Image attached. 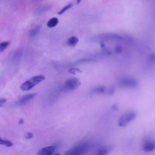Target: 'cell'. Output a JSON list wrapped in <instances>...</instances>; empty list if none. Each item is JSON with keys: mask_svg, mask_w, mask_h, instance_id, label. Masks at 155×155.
<instances>
[{"mask_svg": "<svg viewBox=\"0 0 155 155\" xmlns=\"http://www.w3.org/2000/svg\"><path fill=\"white\" fill-rule=\"evenodd\" d=\"M9 42L4 41L0 43V52L3 51L9 45Z\"/></svg>", "mask_w": 155, "mask_h": 155, "instance_id": "obj_16", "label": "cell"}, {"mask_svg": "<svg viewBox=\"0 0 155 155\" xmlns=\"http://www.w3.org/2000/svg\"><path fill=\"white\" fill-rule=\"evenodd\" d=\"M138 84L137 81L135 79L127 78L122 79L118 83V86L121 87L134 88Z\"/></svg>", "mask_w": 155, "mask_h": 155, "instance_id": "obj_6", "label": "cell"}, {"mask_svg": "<svg viewBox=\"0 0 155 155\" xmlns=\"http://www.w3.org/2000/svg\"><path fill=\"white\" fill-rule=\"evenodd\" d=\"M69 73L74 74H75L76 72H81L82 71L79 69L75 68H72L69 69L68 71Z\"/></svg>", "mask_w": 155, "mask_h": 155, "instance_id": "obj_19", "label": "cell"}, {"mask_svg": "<svg viewBox=\"0 0 155 155\" xmlns=\"http://www.w3.org/2000/svg\"><path fill=\"white\" fill-rule=\"evenodd\" d=\"M24 123V120L22 118H21L18 122V123L20 124H23Z\"/></svg>", "mask_w": 155, "mask_h": 155, "instance_id": "obj_27", "label": "cell"}, {"mask_svg": "<svg viewBox=\"0 0 155 155\" xmlns=\"http://www.w3.org/2000/svg\"><path fill=\"white\" fill-rule=\"evenodd\" d=\"M56 149L55 146H51L44 147L40 150L37 153L38 155H51Z\"/></svg>", "mask_w": 155, "mask_h": 155, "instance_id": "obj_9", "label": "cell"}, {"mask_svg": "<svg viewBox=\"0 0 155 155\" xmlns=\"http://www.w3.org/2000/svg\"><path fill=\"white\" fill-rule=\"evenodd\" d=\"M40 28V26L38 25L31 30L28 33L29 37L32 38L38 34Z\"/></svg>", "mask_w": 155, "mask_h": 155, "instance_id": "obj_11", "label": "cell"}, {"mask_svg": "<svg viewBox=\"0 0 155 155\" xmlns=\"http://www.w3.org/2000/svg\"><path fill=\"white\" fill-rule=\"evenodd\" d=\"M45 79V76L42 75L35 76L23 83L20 88L24 91L29 90Z\"/></svg>", "mask_w": 155, "mask_h": 155, "instance_id": "obj_1", "label": "cell"}, {"mask_svg": "<svg viewBox=\"0 0 155 155\" xmlns=\"http://www.w3.org/2000/svg\"><path fill=\"white\" fill-rule=\"evenodd\" d=\"M37 95V93H35L24 95L14 103L13 106L15 107L23 105L34 98Z\"/></svg>", "mask_w": 155, "mask_h": 155, "instance_id": "obj_7", "label": "cell"}, {"mask_svg": "<svg viewBox=\"0 0 155 155\" xmlns=\"http://www.w3.org/2000/svg\"><path fill=\"white\" fill-rule=\"evenodd\" d=\"M136 114L133 111H130L121 115L120 117L118 122L119 126L123 127L126 126L129 123L133 120L136 117Z\"/></svg>", "mask_w": 155, "mask_h": 155, "instance_id": "obj_4", "label": "cell"}, {"mask_svg": "<svg viewBox=\"0 0 155 155\" xmlns=\"http://www.w3.org/2000/svg\"><path fill=\"white\" fill-rule=\"evenodd\" d=\"M112 109L114 110H116L118 109V106L117 104H114L112 106Z\"/></svg>", "mask_w": 155, "mask_h": 155, "instance_id": "obj_26", "label": "cell"}, {"mask_svg": "<svg viewBox=\"0 0 155 155\" xmlns=\"http://www.w3.org/2000/svg\"><path fill=\"white\" fill-rule=\"evenodd\" d=\"M58 22V19L55 17L50 19L48 22L47 25L48 27L51 28L57 25Z\"/></svg>", "mask_w": 155, "mask_h": 155, "instance_id": "obj_14", "label": "cell"}, {"mask_svg": "<svg viewBox=\"0 0 155 155\" xmlns=\"http://www.w3.org/2000/svg\"><path fill=\"white\" fill-rule=\"evenodd\" d=\"M105 91V87L103 86H99L93 88L91 92L94 94L103 93Z\"/></svg>", "mask_w": 155, "mask_h": 155, "instance_id": "obj_13", "label": "cell"}, {"mask_svg": "<svg viewBox=\"0 0 155 155\" xmlns=\"http://www.w3.org/2000/svg\"><path fill=\"white\" fill-rule=\"evenodd\" d=\"M112 148L110 146H105L100 148L98 151V154L105 155L107 154Z\"/></svg>", "mask_w": 155, "mask_h": 155, "instance_id": "obj_10", "label": "cell"}, {"mask_svg": "<svg viewBox=\"0 0 155 155\" xmlns=\"http://www.w3.org/2000/svg\"><path fill=\"white\" fill-rule=\"evenodd\" d=\"M73 5V4L71 3L67 5L64 7L59 12L58 14L59 15H61L71 7Z\"/></svg>", "mask_w": 155, "mask_h": 155, "instance_id": "obj_18", "label": "cell"}, {"mask_svg": "<svg viewBox=\"0 0 155 155\" xmlns=\"http://www.w3.org/2000/svg\"><path fill=\"white\" fill-rule=\"evenodd\" d=\"M21 51H15L13 54L12 57V60L14 61H17L21 57Z\"/></svg>", "mask_w": 155, "mask_h": 155, "instance_id": "obj_17", "label": "cell"}, {"mask_svg": "<svg viewBox=\"0 0 155 155\" xmlns=\"http://www.w3.org/2000/svg\"><path fill=\"white\" fill-rule=\"evenodd\" d=\"M0 145H4L9 147L12 146L13 145V143L9 140H5L0 137Z\"/></svg>", "mask_w": 155, "mask_h": 155, "instance_id": "obj_15", "label": "cell"}, {"mask_svg": "<svg viewBox=\"0 0 155 155\" xmlns=\"http://www.w3.org/2000/svg\"><path fill=\"white\" fill-rule=\"evenodd\" d=\"M90 143L87 141L72 147L64 153L65 155H79L85 153L89 149Z\"/></svg>", "mask_w": 155, "mask_h": 155, "instance_id": "obj_2", "label": "cell"}, {"mask_svg": "<svg viewBox=\"0 0 155 155\" xmlns=\"http://www.w3.org/2000/svg\"><path fill=\"white\" fill-rule=\"evenodd\" d=\"M149 60L150 62L154 63L155 60V56L154 54H151L149 57Z\"/></svg>", "mask_w": 155, "mask_h": 155, "instance_id": "obj_22", "label": "cell"}, {"mask_svg": "<svg viewBox=\"0 0 155 155\" xmlns=\"http://www.w3.org/2000/svg\"><path fill=\"white\" fill-rule=\"evenodd\" d=\"M6 99L4 98H0V107L2 106L6 102Z\"/></svg>", "mask_w": 155, "mask_h": 155, "instance_id": "obj_25", "label": "cell"}, {"mask_svg": "<svg viewBox=\"0 0 155 155\" xmlns=\"http://www.w3.org/2000/svg\"><path fill=\"white\" fill-rule=\"evenodd\" d=\"M33 134L29 132L27 133L25 135V138L27 139H31L33 137Z\"/></svg>", "mask_w": 155, "mask_h": 155, "instance_id": "obj_24", "label": "cell"}, {"mask_svg": "<svg viewBox=\"0 0 155 155\" xmlns=\"http://www.w3.org/2000/svg\"><path fill=\"white\" fill-rule=\"evenodd\" d=\"M154 142L151 139L147 138L144 141L142 146L143 150L146 152H150L155 149Z\"/></svg>", "mask_w": 155, "mask_h": 155, "instance_id": "obj_8", "label": "cell"}, {"mask_svg": "<svg viewBox=\"0 0 155 155\" xmlns=\"http://www.w3.org/2000/svg\"><path fill=\"white\" fill-rule=\"evenodd\" d=\"M78 41V38L74 36L71 37L68 39L67 44L68 45L71 47L75 46Z\"/></svg>", "mask_w": 155, "mask_h": 155, "instance_id": "obj_12", "label": "cell"}, {"mask_svg": "<svg viewBox=\"0 0 155 155\" xmlns=\"http://www.w3.org/2000/svg\"><path fill=\"white\" fill-rule=\"evenodd\" d=\"M122 48L120 46H116L115 48L114 51L116 53H120L122 51Z\"/></svg>", "mask_w": 155, "mask_h": 155, "instance_id": "obj_21", "label": "cell"}, {"mask_svg": "<svg viewBox=\"0 0 155 155\" xmlns=\"http://www.w3.org/2000/svg\"><path fill=\"white\" fill-rule=\"evenodd\" d=\"M77 0V4L79 3L81 1V0Z\"/></svg>", "mask_w": 155, "mask_h": 155, "instance_id": "obj_28", "label": "cell"}, {"mask_svg": "<svg viewBox=\"0 0 155 155\" xmlns=\"http://www.w3.org/2000/svg\"><path fill=\"white\" fill-rule=\"evenodd\" d=\"M95 38L98 41H107L111 40H121L123 39L120 35L112 33H107L99 35Z\"/></svg>", "mask_w": 155, "mask_h": 155, "instance_id": "obj_5", "label": "cell"}, {"mask_svg": "<svg viewBox=\"0 0 155 155\" xmlns=\"http://www.w3.org/2000/svg\"><path fill=\"white\" fill-rule=\"evenodd\" d=\"M81 82L78 78H72L68 79L64 83L61 90L64 92H68L77 88L80 85Z\"/></svg>", "mask_w": 155, "mask_h": 155, "instance_id": "obj_3", "label": "cell"}, {"mask_svg": "<svg viewBox=\"0 0 155 155\" xmlns=\"http://www.w3.org/2000/svg\"><path fill=\"white\" fill-rule=\"evenodd\" d=\"M114 92V89L113 87H111L108 89L107 94L109 95H112L113 94Z\"/></svg>", "mask_w": 155, "mask_h": 155, "instance_id": "obj_20", "label": "cell"}, {"mask_svg": "<svg viewBox=\"0 0 155 155\" xmlns=\"http://www.w3.org/2000/svg\"><path fill=\"white\" fill-rule=\"evenodd\" d=\"M92 60L91 59L85 58L81 59L79 60L78 62L79 63H81L86 62H89L91 61Z\"/></svg>", "mask_w": 155, "mask_h": 155, "instance_id": "obj_23", "label": "cell"}]
</instances>
